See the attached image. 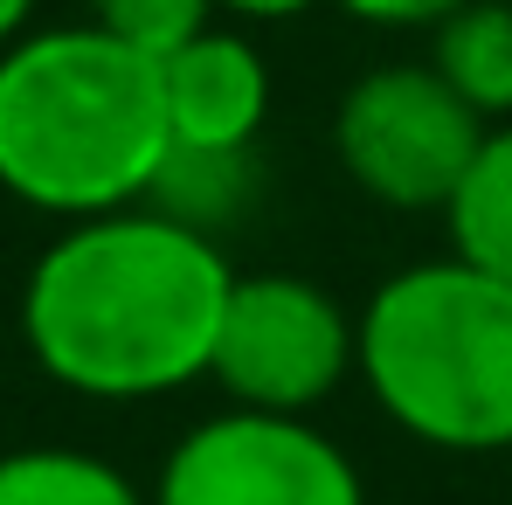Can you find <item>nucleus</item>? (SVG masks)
Instances as JSON below:
<instances>
[{"label":"nucleus","instance_id":"1","mask_svg":"<svg viewBox=\"0 0 512 505\" xmlns=\"http://www.w3.org/2000/svg\"><path fill=\"white\" fill-rule=\"evenodd\" d=\"M236 270L222 236H201L160 208H118L63 222L28 263L21 346L84 402H160L208 381Z\"/></svg>","mask_w":512,"mask_h":505},{"label":"nucleus","instance_id":"2","mask_svg":"<svg viewBox=\"0 0 512 505\" xmlns=\"http://www.w3.org/2000/svg\"><path fill=\"white\" fill-rule=\"evenodd\" d=\"M173 153L160 56L70 21L0 49V187L56 222L139 208Z\"/></svg>","mask_w":512,"mask_h":505},{"label":"nucleus","instance_id":"3","mask_svg":"<svg viewBox=\"0 0 512 505\" xmlns=\"http://www.w3.org/2000/svg\"><path fill=\"white\" fill-rule=\"evenodd\" d=\"M360 381L429 450H512V277L457 250L381 277L360 305Z\"/></svg>","mask_w":512,"mask_h":505},{"label":"nucleus","instance_id":"4","mask_svg":"<svg viewBox=\"0 0 512 505\" xmlns=\"http://www.w3.org/2000/svg\"><path fill=\"white\" fill-rule=\"evenodd\" d=\"M485 118L429 63H381L353 77L333 111V153L346 180L402 215H443L485 146Z\"/></svg>","mask_w":512,"mask_h":505},{"label":"nucleus","instance_id":"5","mask_svg":"<svg viewBox=\"0 0 512 505\" xmlns=\"http://www.w3.org/2000/svg\"><path fill=\"white\" fill-rule=\"evenodd\" d=\"M346 374H360V312H346L319 277L236 270L208 367V381H222L236 409L312 416L319 402L340 395Z\"/></svg>","mask_w":512,"mask_h":505},{"label":"nucleus","instance_id":"6","mask_svg":"<svg viewBox=\"0 0 512 505\" xmlns=\"http://www.w3.org/2000/svg\"><path fill=\"white\" fill-rule=\"evenodd\" d=\"M153 505H367V485L312 416L229 402L167 450Z\"/></svg>","mask_w":512,"mask_h":505},{"label":"nucleus","instance_id":"7","mask_svg":"<svg viewBox=\"0 0 512 505\" xmlns=\"http://www.w3.org/2000/svg\"><path fill=\"white\" fill-rule=\"evenodd\" d=\"M167 77V118L173 146L194 153H256V132L270 118V63L243 28H201L194 42H180L160 56Z\"/></svg>","mask_w":512,"mask_h":505},{"label":"nucleus","instance_id":"8","mask_svg":"<svg viewBox=\"0 0 512 505\" xmlns=\"http://www.w3.org/2000/svg\"><path fill=\"white\" fill-rule=\"evenodd\" d=\"M429 70L485 125L512 118V0H464L429 35Z\"/></svg>","mask_w":512,"mask_h":505},{"label":"nucleus","instance_id":"9","mask_svg":"<svg viewBox=\"0 0 512 505\" xmlns=\"http://www.w3.org/2000/svg\"><path fill=\"white\" fill-rule=\"evenodd\" d=\"M443 229H450V250L464 263H478L492 277H512V118L485 132L464 187L443 208Z\"/></svg>","mask_w":512,"mask_h":505},{"label":"nucleus","instance_id":"10","mask_svg":"<svg viewBox=\"0 0 512 505\" xmlns=\"http://www.w3.org/2000/svg\"><path fill=\"white\" fill-rule=\"evenodd\" d=\"M0 505H153L111 457L70 443H28L0 457Z\"/></svg>","mask_w":512,"mask_h":505},{"label":"nucleus","instance_id":"11","mask_svg":"<svg viewBox=\"0 0 512 505\" xmlns=\"http://www.w3.org/2000/svg\"><path fill=\"white\" fill-rule=\"evenodd\" d=\"M250 201H256V153H194V146H173L153 194H146V208H160L201 236H222Z\"/></svg>","mask_w":512,"mask_h":505},{"label":"nucleus","instance_id":"12","mask_svg":"<svg viewBox=\"0 0 512 505\" xmlns=\"http://www.w3.org/2000/svg\"><path fill=\"white\" fill-rule=\"evenodd\" d=\"M215 14H222V0H90V21L125 35L146 56H173L180 42L215 28Z\"/></svg>","mask_w":512,"mask_h":505},{"label":"nucleus","instance_id":"13","mask_svg":"<svg viewBox=\"0 0 512 505\" xmlns=\"http://www.w3.org/2000/svg\"><path fill=\"white\" fill-rule=\"evenodd\" d=\"M340 14H353V21H367V28H416V35H436L464 0H333Z\"/></svg>","mask_w":512,"mask_h":505},{"label":"nucleus","instance_id":"14","mask_svg":"<svg viewBox=\"0 0 512 505\" xmlns=\"http://www.w3.org/2000/svg\"><path fill=\"white\" fill-rule=\"evenodd\" d=\"M312 7L319 0H222V14H236V21H298Z\"/></svg>","mask_w":512,"mask_h":505},{"label":"nucleus","instance_id":"15","mask_svg":"<svg viewBox=\"0 0 512 505\" xmlns=\"http://www.w3.org/2000/svg\"><path fill=\"white\" fill-rule=\"evenodd\" d=\"M28 14H35V0H0V49L14 35H28Z\"/></svg>","mask_w":512,"mask_h":505}]
</instances>
